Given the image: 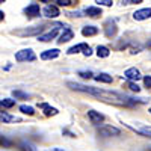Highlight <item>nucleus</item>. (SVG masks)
<instances>
[{
    "instance_id": "nucleus-4",
    "label": "nucleus",
    "mask_w": 151,
    "mask_h": 151,
    "mask_svg": "<svg viewBox=\"0 0 151 151\" xmlns=\"http://www.w3.org/2000/svg\"><path fill=\"white\" fill-rule=\"evenodd\" d=\"M119 133H121L119 129L112 127V125H103V127L98 129V134L100 136H106V137H109V136H118Z\"/></svg>"
},
{
    "instance_id": "nucleus-26",
    "label": "nucleus",
    "mask_w": 151,
    "mask_h": 151,
    "mask_svg": "<svg viewBox=\"0 0 151 151\" xmlns=\"http://www.w3.org/2000/svg\"><path fill=\"white\" fill-rule=\"evenodd\" d=\"M97 3L98 5H101V6H112V0H97Z\"/></svg>"
},
{
    "instance_id": "nucleus-7",
    "label": "nucleus",
    "mask_w": 151,
    "mask_h": 151,
    "mask_svg": "<svg viewBox=\"0 0 151 151\" xmlns=\"http://www.w3.org/2000/svg\"><path fill=\"white\" fill-rule=\"evenodd\" d=\"M42 12H44V15L48 17V18H56L59 15V8L58 6H53V5H47Z\"/></svg>"
},
{
    "instance_id": "nucleus-18",
    "label": "nucleus",
    "mask_w": 151,
    "mask_h": 151,
    "mask_svg": "<svg viewBox=\"0 0 151 151\" xmlns=\"http://www.w3.org/2000/svg\"><path fill=\"white\" fill-rule=\"evenodd\" d=\"M95 80L97 82H103V83H112V76L106 74V73H100L98 76H95Z\"/></svg>"
},
{
    "instance_id": "nucleus-10",
    "label": "nucleus",
    "mask_w": 151,
    "mask_h": 151,
    "mask_svg": "<svg viewBox=\"0 0 151 151\" xmlns=\"http://www.w3.org/2000/svg\"><path fill=\"white\" fill-rule=\"evenodd\" d=\"M58 32H59V27H55V29H52L50 32H47V33H44V35H40V36H38V40L42 41V42L52 41V40H55V38H56Z\"/></svg>"
},
{
    "instance_id": "nucleus-35",
    "label": "nucleus",
    "mask_w": 151,
    "mask_h": 151,
    "mask_svg": "<svg viewBox=\"0 0 151 151\" xmlns=\"http://www.w3.org/2000/svg\"><path fill=\"white\" fill-rule=\"evenodd\" d=\"M150 113H151V109H150Z\"/></svg>"
},
{
    "instance_id": "nucleus-24",
    "label": "nucleus",
    "mask_w": 151,
    "mask_h": 151,
    "mask_svg": "<svg viewBox=\"0 0 151 151\" xmlns=\"http://www.w3.org/2000/svg\"><path fill=\"white\" fill-rule=\"evenodd\" d=\"M12 94H14L15 98H21V100H26V98L29 97L27 94H24V92H21V91H12Z\"/></svg>"
},
{
    "instance_id": "nucleus-34",
    "label": "nucleus",
    "mask_w": 151,
    "mask_h": 151,
    "mask_svg": "<svg viewBox=\"0 0 151 151\" xmlns=\"http://www.w3.org/2000/svg\"><path fill=\"white\" fill-rule=\"evenodd\" d=\"M3 2H5V0H0V3H3Z\"/></svg>"
},
{
    "instance_id": "nucleus-25",
    "label": "nucleus",
    "mask_w": 151,
    "mask_h": 151,
    "mask_svg": "<svg viewBox=\"0 0 151 151\" xmlns=\"http://www.w3.org/2000/svg\"><path fill=\"white\" fill-rule=\"evenodd\" d=\"M79 76H80V77H83V79H91L92 77V73L91 71H80Z\"/></svg>"
},
{
    "instance_id": "nucleus-15",
    "label": "nucleus",
    "mask_w": 151,
    "mask_h": 151,
    "mask_svg": "<svg viewBox=\"0 0 151 151\" xmlns=\"http://www.w3.org/2000/svg\"><path fill=\"white\" fill-rule=\"evenodd\" d=\"M85 14L88 17H91V18H97L101 15V9L100 8H95V6H91V8H86L85 9Z\"/></svg>"
},
{
    "instance_id": "nucleus-16",
    "label": "nucleus",
    "mask_w": 151,
    "mask_h": 151,
    "mask_svg": "<svg viewBox=\"0 0 151 151\" xmlns=\"http://www.w3.org/2000/svg\"><path fill=\"white\" fill-rule=\"evenodd\" d=\"M82 33H83V36H94L98 33V29L95 26H86L82 29Z\"/></svg>"
},
{
    "instance_id": "nucleus-30",
    "label": "nucleus",
    "mask_w": 151,
    "mask_h": 151,
    "mask_svg": "<svg viewBox=\"0 0 151 151\" xmlns=\"http://www.w3.org/2000/svg\"><path fill=\"white\" fill-rule=\"evenodd\" d=\"M129 2H130V3H136V5H137V3H142V0H129Z\"/></svg>"
},
{
    "instance_id": "nucleus-11",
    "label": "nucleus",
    "mask_w": 151,
    "mask_h": 151,
    "mask_svg": "<svg viewBox=\"0 0 151 151\" xmlns=\"http://www.w3.org/2000/svg\"><path fill=\"white\" fill-rule=\"evenodd\" d=\"M88 118H89V121L92 124H100V122L104 121V116L100 112H95V110H89V112H88Z\"/></svg>"
},
{
    "instance_id": "nucleus-28",
    "label": "nucleus",
    "mask_w": 151,
    "mask_h": 151,
    "mask_svg": "<svg viewBox=\"0 0 151 151\" xmlns=\"http://www.w3.org/2000/svg\"><path fill=\"white\" fill-rule=\"evenodd\" d=\"M144 83L147 88H151V76H147V77H144Z\"/></svg>"
},
{
    "instance_id": "nucleus-23",
    "label": "nucleus",
    "mask_w": 151,
    "mask_h": 151,
    "mask_svg": "<svg viewBox=\"0 0 151 151\" xmlns=\"http://www.w3.org/2000/svg\"><path fill=\"white\" fill-rule=\"evenodd\" d=\"M127 88H129L130 91H133V92H139V91H141V88L137 86V85H136L133 80H130V82L127 83Z\"/></svg>"
},
{
    "instance_id": "nucleus-27",
    "label": "nucleus",
    "mask_w": 151,
    "mask_h": 151,
    "mask_svg": "<svg viewBox=\"0 0 151 151\" xmlns=\"http://www.w3.org/2000/svg\"><path fill=\"white\" fill-rule=\"evenodd\" d=\"M58 5L59 6H70L71 5V0H58Z\"/></svg>"
},
{
    "instance_id": "nucleus-14",
    "label": "nucleus",
    "mask_w": 151,
    "mask_h": 151,
    "mask_svg": "<svg viewBox=\"0 0 151 151\" xmlns=\"http://www.w3.org/2000/svg\"><path fill=\"white\" fill-rule=\"evenodd\" d=\"M42 110H44V115L45 116H52V115H56L58 113V109H55V107H52V106H48L47 103H40L38 104Z\"/></svg>"
},
{
    "instance_id": "nucleus-20",
    "label": "nucleus",
    "mask_w": 151,
    "mask_h": 151,
    "mask_svg": "<svg viewBox=\"0 0 151 151\" xmlns=\"http://www.w3.org/2000/svg\"><path fill=\"white\" fill-rule=\"evenodd\" d=\"M136 133H139L142 136H147V137H151V127H141V129H133Z\"/></svg>"
},
{
    "instance_id": "nucleus-32",
    "label": "nucleus",
    "mask_w": 151,
    "mask_h": 151,
    "mask_svg": "<svg viewBox=\"0 0 151 151\" xmlns=\"http://www.w3.org/2000/svg\"><path fill=\"white\" fill-rule=\"evenodd\" d=\"M40 2H42V3H47V2H50V0H40Z\"/></svg>"
},
{
    "instance_id": "nucleus-6",
    "label": "nucleus",
    "mask_w": 151,
    "mask_h": 151,
    "mask_svg": "<svg viewBox=\"0 0 151 151\" xmlns=\"http://www.w3.org/2000/svg\"><path fill=\"white\" fill-rule=\"evenodd\" d=\"M151 17V9L150 8H145V9H139V11H136L134 14H133V18L137 20V21H142V20H147Z\"/></svg>"
},
{
    "instance_id": "nucleus-33",
    "label": "nucleus",
    "mask_w": 151,
    "mask_h": 151,
    "mask_svg": "<svg viewBox=\"0 0 151 151\" xmlns=\"http://www.w3.org/2000/svg\"><path fill=\"white\" fill-rule=\"evenodd\" d=\"M0 107H2V100H0Z\"/></svg>"
},
{
    "instance_id": "nucleus-19",
    "label": "nucleus",
    "mask_w": 151,
    "mask_h": 151,
    "mask_svg": "<svg viewBox=\"0 0 151 151\" xmlns=\"http://www.w3.org/2000/svg\"><path fill=\"white\" fill-rule=\"evenodd\" d=\"M0 121H3V122H14V121H20V118L8 115L6 112H0Z\"/></svg>"
},
{
    "instance_id": "nucleus-5",
    "label": "nucleus",
    "mask_w": 151,
    "mask_h": 151,
    "mask_svg": "<svg viewBox=\"0 0 151 151\" xmlns=\"http://www.w3.org/2000/svg\"><path fill=\"white\" fill-rule=\"evenodd\" d=\"M124 77L129 79V80H133V82H137V80L142 77V76H141V73H139V70H137V68H129V70H125Z\"/></svg>"
},
{
    "instance_id": "nucleus-21",
    "label": "nucleus",
    "mask_w": 151,
    "mask_h": 151,
    "mask_svg": "<svg viewBox=\"0 0 151 151\" xmlns=\"http://www.w3.org/2000/svg\"><path fill=\"white\" fill-rule=\"evenodd\" d=\"M20 110H21L23 113H26V115H29V116H32L33 113H35L33 107H30V106H26V104H23V106H20Z\"/></svg>"
},
{
    "instance_id": "nucleus-17",
    "label": "nucleus",
    "mask_w": 151,
    "mask_h": 151,
    "mask_svg": "<svg viewBox=\"0 0 151 151\" xmlns=\"http://www.w3.org/2000/svg\"><path fill=\"white\" fill-rule=\"evenodd\" d=\"M110 55V50L106 45H98L97 47V56L98 58H107Z\"/></svg>"
},
{
    "instance_id": "nucleus-22",
    "label": "nucleus",
    "mask_w": 151,
    "mask_h": 151,
    "mask_svg": "<svg viewBox=\"0 0 151 151\" xmlns=\"http://www.w3.org/2000/svg\"><path fill=\"white\" fill-rule=\"evenodd\" d=\"M2 106L6 107V109H11V107H14L15 106V100H11V98H5L2 100Z\"/></svg>"
},
{
    "instance_id": "nucleus-29",
    "label": "nucleus",
    "mask_w": 151,
    "mask_h": 151,
    "mask_svg": "<svg viewBox=\"0 0 151 151\" xmlns=\"http://www.w3.org/2000/svg\"><path fill=\"white\" fill-rule=\"evenodd\" d=\"M0 144L5 145V147H9V145H11V142L6 139V137H0Z\"/></svg>"
},
{
    "instance_id": "nucleus-9",
    "label": "nucleus",
    "mask_w": 151,
    "mask_h": 151,
    "mask_svg": "<svg viewBox=\"0 0 151 151\" xmlns=\"http://www.w3.org/2000/svg\"><path fill=\"white\" fill-rule=\"evenodd\" d=\"M40 12H41L40 5H36V3H32L24 9V14H26L27 17H40Z\"/></svg>"
},
{
    "instance_id": "nucleus-2",
    "label": "nucleus",
    "mask_w": 151,
    "mask_h": 151,
    "mask_svg": "<svg viewBox=\"0 0 151 151\" xmlns=\"http://www.w3.org/2000/svg\"><path fill=\"white\" fill-rule=\"evenodd\" d=\"M36 56L33 53L32 48H24V50H20V52L15 53V60L17 62H24V60H35Z\"/></svg>"
},
{
    "instance_id": "nucleus-1",
    "label": "nucleus",
    "mask_w": 151,
    "mask_h": 151,
    "mask_svg": "<svg viewBox=\"0 0 151 151\" xmlns=\"http://www.w3.org/2000/svg\"><path fill=\"white\" fill-rule=\"evenodd\" d=\"M67 86L73 91H79V92H86V94H91L97 98H100L101 101H107V103H113V104H121V106H132L134 103H147L145 98H139V100H134L130 98L127 95H122L118 92H110V91H104V89H100V88H92V86H85L80 83H76V82H68Z\"/></svg>"
},
{
    "instance_id": "nucleus-3",
    "label": "nucleus",
    "mask_w": 151,
    "mask_h": 151,
    "mask_svg": "<svg viewBox=\"0 0 151 151\" xmlns=\"http://www.w3.org/2000/svg\"><path fill=\"white\" fill-rule=\"evenodd\" d=\"M83 53L85 56H91L92 55V50H91V47L88 45V44H85V42H82V44H77V45H74V47H71L70 50H68V55H76V53Z\"/></svg>"
},
{
    "instance_id": "nucleus-13",
    "label": "nucleus",
    "mask_w": 151,
    "mask_h": 151,
    "mask_svg": "<svg viewBox=\"0 0 151 151\" xmlns=\"http://www.w3.org/2000/svg\"><path fill=\"white\" fill-rule=\"evenodd\" d=\"M73 36H74L73 30H71V29H65L64 32H62V35L59 36V40H58V42H59V44H64V42H68L70 40H73Z\"/></svg>"
},
{
    "instance_id": "nucleus-31",
    "label": "nucleus",
    "mask_w": 151,
    "mask_h": 151,
    "mask_svg": "<svg viewBox=\"0 0 151 151\" xmlns=\"http://www.w3.org/2000/svg\"><path fill=\"white\" fill-rule=\"evenodd\" d=\"M3 18H5V12H3V11H0V21H2Z\"/></svg>"
},
{
    "instance_id": "nucleus-12",
    "label": "nucleus",
    "mask_w": 151,
    "mask_h": 151,
    "mask_svg": "<svg viewBox=\"0 0 151 151\" xmlns=\"http://www.w3.org/2000/svg\"><path fill=\"white\" fill-rule=\"evenodd\" d=\"M59 53H60V50H58V48L45 50V52H42V53H41V59H44V60H48V59H56V58L59 56Z\"/></svg>"
},
{
    "instance_id": "nucleus-8",
    "label": "nucleus",
    "mask_w": 151,
    "mask_h": 151,
    "mask_svg": "<svg viewBox=\"0 0 151 151\" xmlns=\"http://www.w3.org/2000/svg\"><path fill=\"white\" fill-rule=\"evenodd\" d=\"M116 24L113 23V21H106V24H104V33H106V36L107 38H112V36H115V33H116Z\"/></svg>"
}]
</instances>
